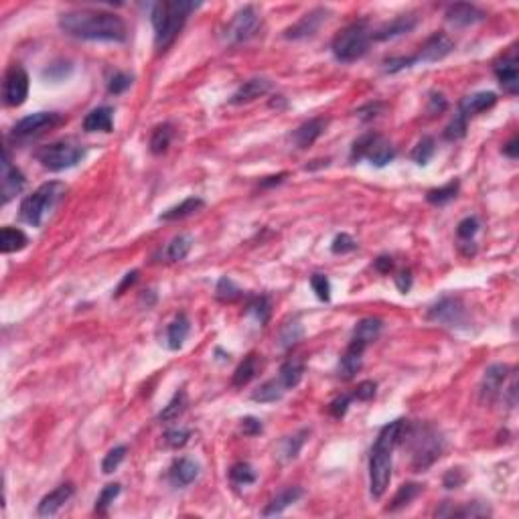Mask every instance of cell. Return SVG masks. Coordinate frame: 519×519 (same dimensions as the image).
I'll list each match as a JSON object with an SVG mask.
<instances>
[{
	"instance_id": "1",
	"label": "cell",
	"mask_w": 519,
	"mask_h": 519,
	"mask_svg": "<svg viewBox=\"0 0 519 519\" xmlns=\"http://www.w3.org/2000/svg\"><path fill=\"white\" fill-rule=\"evenodd\" d=\"M59 29L75 39L84 41H105V43H124L128 37L126 23L105 10L79 8L69 10L59 16Z\"/></svg>"
},
{
	"instance_id": "2",
	"label": "cell",
	"mask_w": 519,
	"mask_h": 519,
	"mask_svg": "<svg viewBox=\"0 0 519 519\" xmlns=\"http://www.w3.org/2000/svg\"><path fill=\"white\" fill-rule=\"evenodd\" d=\"M404 420H394L381 428V432L375 438V444L371 448V459H369V491L373 499H379L392 479V459H394V448L400 442Z\"/></svg>"
},
{
	"instance_id": "3",
	"label": "cell",
	"mask_w": 519,
	"mask_h": 519,
	"mask_svg": "<svg viewBox=\"0 0 519 519\" xmlns=\"http://www.w3.org/2000/svg\"><path fill=\"white\" fill-rule=\"evenodd\" d=\"M197 6H199V2H191V0L156 2L153 12H151V21L155 27V47L158 51H166L175 43V39L183 31L189 14Z\"/></svg>"
},
{
	"instance_id": "4",
	"label": "cell",
	"mask_w": 519,
	"mask_h": 519,
	"mask_svg": "<svg viewBox=\"0 0 519 519\" xmlns=\"http://www.w3.org/2000/svg\"><path fill=\"white\" fill-rule=\"evenodd\" d=\"M402 432L406 434V444L410 448L412 468L416 472L430 468L440 459V455L444 451V438L440 436V432L434 426L414 424V426L406 428V424H404Z\"/></svg>"
},
{
	"instance_id": "5",
	"label": "cell",
	"mask_w": 519,
	"mask_h": 519,
	"mask_svg": "<svg viewBox=\"0 0 519 519\" xmlns=\"http://www.w3.org/2000/svg\"><path fill=\"white\" fill-rule=\"evenodd\" d=\"M65 191H67V187L59 181H49V183L41 185L33 195L23 199L21 219L33 227H39L45 221V217L55 209V205L63 199Z\"/></svg>"
},
{
	"instance_id": "6",
	"label": "cell",
	"mask_w": 519,
	"mask_h": 519,
	"mask_svg": "<svg viewBox=\"0 0 519 519\" xmlns=\"http://www.w3.org/2000/svg\"><path fill=\"white\" fill-rule=\"evenodd\" d=\"M371 39H373V33H371L369 25L365 21H357V23H351L349 27H345L341 33H337L331 49H333V55L337 61L353 63L367 53Z\"/></svg>"
},
{
	"instance_id": "7",
	"label": "cell",
	"mask_w": 519,
	"mask_h": 519,
	"mask_svg": "<svg viewBox=\"0 0 519 519\" xmlns=\"http://www.w3.org/2000/svg\"><path fill=\"white\" fill-rule=\"evenodd\" d=\"M394 156H396V151L390 144V140H385L383 136L375 132H367L362 138H357L351 149V160L367 158L375 166H385L388 162L394 160Z\"/></svg>"
},
{
	"instance_id": "8",
	"label": "cell",
	"mask_w": 519,
	"mask_h": 519,
	"mask_svg": "<svg viewBox=\"0 0 519 519\" xmlns=\"http://www.w3.org/2000/svg\"><path fill=\"white\" fill-rule=\"evenodd\" d=\"M86 155V151L77 144H71V142H55V144H49L45 149H41L37 153V158L39 162L47 168V170H53V173H61V170H67L71 166H75L81 158Z\"/></svg>"
},
{
	"instance_id": "9",
	"label": "cell",
	"mask_w": 519,
	"mask_h": 519,
	"mask_svg": "<svg viewBox=\"0 0 519 519\" xmlns=\"http://www.w3.org/2000/svg\"><path fill=\"white\" fill-rule=\"evenodd\" d=\"M29 96V73L21 65L8 67L2 81V100L8 107L25 104Z\"/></svg>"
},
{
	"instance_id": "10",
	"label": "cell",
	"mask_w": 519,
	"mask_h": 519,
	"mask_svg": "<svg viewBox=\"0 0 519 519\" xmlns=\"http://www.w3.org/2000/svg\"><path fill=\"white\" fill-rule=\"evenodd\" d=\"M61 122V116L57 112H37L31 116L21 118L14 126H12V138L16 140H27L33 138L37 134H43L45 130H49L53 126H57Z\"/></svg>"
},
{
	"instance_id": "11",
	"label": "cell",
	"mask_w": 519,
	"mask_h": 519,
	"mask_svg": "<svg viewBox=\"0 0 519 519\" xmlns=\"http://www.w3.org/2000/svg\"><path fill=\"white\" fill-rule=\"evenodd\" d=\"M260 29V16L254 6H244L236 12L231 23L227 25L225 37L231 43H246L250 41Z\"/></svg>"
},
{
	"instance_id": "12",
	"label": "cell",
	"mask_w": 519,
	"mask_h": 519,
	"mask_svg": "<svg viewBox=\"0 0 519 519\" xmlns=\"http://www.w3.org/2000/svg\"><path fill=\"white\" fill-rule=\"evenodd\" d=\"M428 318L434 322L448 325V327H461L467 318V312H465V305L461 299L444 296L428 311Z\"/></svg>"
},
{
	"instance_id": "13",
	"label": "cell",
	"mask_w": 519,
	"mask_h": 519,
	"mask_svg": "<svg viewBox=\"0 0 519 519\" xmlns=\"http://www.w3.org/2000/svg\"><path fill=\"white\" fill-rule=\"evenodd\" d=\"M329 18V10L318 6V8H312L311 12H307L299 23H294L292 27H288L284 31V37L286 39H292V41H301V39H309L312 35H316V31L322 27V23Z\"/></svg>"
},
{
	"instance_id": "14",
	"label": "cell",
	"mask_w": 519,
	"mask_h": 519,
	"mask_svg": "<svg viewBox=\"0 0 519 519\" xmlns=\"http://www.w3.org/2000/svg\"><path fill=\"white\" fill-rule=\"evenodd\" d=\"M25 187V175L12 164L10 153L4 151V160H2V175H0V193H2V203H8L14 199Z\"/></svg>"
},
{
	"instance_id": "15",
	"label": "cell",
	"mask_w": 519,
	"mask_h": 519,
	"mask_svg": "<svg viewBox=\"0 0 519 519\" xmlns=\"http://www.w3.org/2000/svg\"><path fill=\"white\" fill-rule=\"evenodd\" d=\"M495 75L501 84V88L509 94V96H518L519 90V67H518V53L516 47H511V51L507 53L501 61L495 63Z\"/></svg>"
},
{
	"instance_id": "16",
	"label": "cell",
	"mask_w": 519,
	"mask_h": 519,
	"mask_svg": "<svg viewBox=\"0 0 519 519\" xmlns=\"http://www.w3.org/2000/svg\"><path fill=\"white\" fill-rule=\"evenodd\" d=\"M509 371H511V367L505 364H493L491 367H487V371L483 375V383H481V400L483 402H493L501 394L505 379L509 377Z\"/></svg>"
},
{
	"instance_id": "17",
	"label": "cell",
	"mask_w": 519,
	"mask_h": 519,
	"mask_svg": "<svg viewBox=\"0 0 519 519\" xmlns=\"http://www.w3.org/2000/svg\"><path fill=\"white\" fill-rule=\"evenodd\" d=\"M455 51V43L448 35L444 33H434L424 45L420 53L416 55V63H434V61H442L444 57H448Z\"/></svg>"
},
{
	"instance_id": "18",
	"label": "cell",
	"mask_w": 519,
	"mask_h": 519,
	"mask_svg": "<svg viewBox=\"0 0 519 519\" xmlns=\"http://www.w3.org/2000/svg\"><path fill=\"white\" fill-rule=\"evenodd\" d=\"M73 493H75V489H73L71 483L59 485L57 489H53L51 493H47V495L41 499V503H39V507H37V514H39L41 518H53V516H57V511L73 497Z\"/></svg>"
},
{
	"instance_id": "19",
	"label": "cell",
	"mask_w": 519,
	"mask_h": 519,
	"mask_svg": "<svg viewBox=\"0 0 519 519\" xmlns=\"http://www.w3.org/2000/svg\"><path fill=\"white\" fill-rule=\"evenodd\" d=\"M485 10H481L479 6L474 4H468V2H457V4H451L446 8V21L457 25V27H470V25H477L481 21H485Z\"/></svg>"
},
{
	"instance_id": "20",
	"label": "cell",
	"mask_w": 519,
	"mask_h": 519,
	"mask_svg": "<svg viewBox=\"0 0 519 519\" xmlns=\"http://www.w3.org/2000/svg\"><path fill=\"white\" fill-rule=\"evenodd\" d=\"M270 90H272V81H270V79H266V77H254V79H248V81H244V84L238 88V92L231 96L229 104L242 105V104H248V102H254V100H258V98H262V96H266Z\"/></svg>"
},
{
	"instance_id": "21",
	"label": "cell",
	"mask_w": 519,
	"mask_h": 519,
	"mask_svg": "<svg viewBox=\"0 0 519 519\" xmlns=\"http://www.w3.org/2000/svg\"><path fill=\"white\" fill-rule=\"evenodd\" d=\"M367 345L359 341H351V345L347 347V351L343 353L341 362H339V377L341 379H353L357 375V371L362 369L364 364V353Z\"/></svg>"
},
{
	"instance_id": "22",
	"label": "cell",
	"mask_w": 519,
	"mask_h": 519,
	"mask_svg": "<svg viewBox=\"0 0 519 519\" xmlns=\"http://www.w3.org/2000/svg\"><path fill=\"white\" fill-rule=\"evenodd\" d=\"M416 25H418V18L412 16V14L396 16L392 23H385L383 27H379V29L373 33V39H375V41H388V39H396V37L408 35L410 31H414Z\"/></svg>"
},
{
	"instance_id": "23",
	"label": "cell",
	"mask_w": 519,
	"mask_h": 519,
	"mask_svg": "<svg viewBox=\"0 0 519 519\" xmlns=\"http://www.w3.org/2000/svg\"><path fill=\"white\" fill-rule=\"evenodd\" d=\"M327 120L325 118H312L309 122H305L303 126H299L294 132H292V142L296 144V149H309L311 144L316 142V138L325 132L327 128Z\"/></svg>"
},
{
	"instance_id": "24",
	"label": "cell",
	"mask_w": 519,
	"mask_h": 519,
	"mask_svg": "<svg viewBox=\"0 0 519 519\" xmlns=\"http://www.w3.org/2000/svg\"><path fill=\"white\" fill-rule=\"evenodd\" d=\"M497 104V94L493 92H477L472 96H467L461 104H459V116H463L468 122V118L487 112L489 107Z\"/></svg>"
},
{
	"instance_id": "25",
	"label": "cell",
	"mask_w": 519,
	"mask_h": 519,
	"mask_svg": "<svg viewBox=\"0 0 519 519\" xmlns=\"http://www.w3.org/2000/svg\"><path fill=\"white\" fill-rule=\"evenodd\" d=\"M199 477V467L191 459H177L168 468V479L175 487H187Z\"/></svg>"
},
{
	"instance_id": "26",
	"label": "cell",
	"mask_w": 519,
	"mask_h": 519,
	"mask_svg": "<svg viewBox=\"0 0 519 519\" xmlns=\"http://www.w3.org/2000/svg\"><path fill=\"white\" fill-rule=\"evenodd\" d=\"M86 132H112L114 130V110L110 105H100L84 118Z\"/></svg>"
},
{
	"instance_id": "27",
	"label": "cell",
	"mask_w": 519,
	"mask_h": 519,
	"mask_svg": "<svg viewBox=\"0 0 519 519\" xmlns=\"http://www.w3.org/2000/svg\"><path fill=\"white\" fill-rule=\"evenodd\" d=\"M303 495H305V491H303L301 487H288V489L280 491V493L266 505V509L262 511V516H264V518L280 516L284 509H288L292 503H296Z\"/></svg>"
},
{
	"instance_id": "28",
	"label": "cell",
	"mask_w": 519,
	"mask_h": 519,
	"mask_svg": "<svg viewBox=\"0 0 519 519\" xmlns=\"http://www.w3.org/2000/svg\"><path fill=\"white\" fill-rule=\"evenodd\" d=\"M189 331H191V322H189L187 314L185 312L177 314L175 320L166 329V345H168V349L170 351L181 349L183 343H185V339L189 337Z\"/></svg>"
},
{
	"instance_id": "29",
	"label": "cell",
	"mask_w": 519,
	"mask_h": 519,
	"mask_svg": "<svg viewBox=\"0 0 519 519\" xmlns=\"http://www.w3.org/2000/svg\"><path fill=\"white\" fill-rule=\"evenodd\" d=\"M29 244V238L23 229L18 227H2L0 231V250L2 254H12V252H21L23 248H27Z\"/></svg>"
},
{
	"instance_id": "30",
	"label": "cell",
	"mask_w": 519,
	"mask_h": 519,
	"mask_svg": "<svg viewBox=\"0 0 519 519\" xmlns=\"http://www.w3.org/2000/svg\"><path fill=\"white\" fill-rule=\"evenodd\" d=\"M203 207H205V201H203L201 197H189V199L181 201L179 205L166 209L158 219H160V221H179V219L191 217L193 213L201 211Z\"/></svg>"
},
{
	"instance_id": "31",
	"label": "cell",
	"mask_w": 519,
	"mask_h": 519,
	"mask_svg": "<svg viewBox=\"0 0 519 519\" xmlns=\"http://www.w3.org/2000/svg\"><path fill=\"white\" fill-rule=\"evenodd\" d=\"M381 327H383V322H381L379 318H373V316L362 318V320L355 325V329H353V339L359 341V343H364V345H369L371 341H375V339L379 337Z\"/></svg>"
},
{
	"instance_id": "32",
	"label": "cell",
	"mask_w": 519,
	"mask_h": 519,
	"mask_svg": "<svg viewBox=\"0 0 519 519\" xmlns=\"http://www.w3.org/2000/svg\"><path fill=\"white\" fill-rule=\"evenodd\" d=\"M284 394H286V388L276 377V379H270V381L262 383L258 390L252 394V400L260 402V404H270V402H278Z\"/></svg>"
},
{
	"instance_id": "33",
	"label": "cell",
	"mask_w": 519,
	"mask_h": 519,
	"mask_svg": "<svg viewBox=\"0 0 519 519\" xmlns=\"http://www.w3.org/2000/svg\"><path fill=\"white\" fill-rule=\"evenodd\" d=\"M258 365V355H256V353H250L242 364L238 365V369H236V373H233V379H231L233 388H244V385H248V383L256 377Z\"/></svg>"
},
{
	"instance_id": "34",
	"label": "cell",
	"mask_w": 519,
	"mask_h": 519,
	"mask_svg": "<svg viewBox=\"0 0 519 519\" xmlns=\"http://www.w3.org/2000/svg\"><path fill=\"white\" fill-rule=\"evenodd\" d=\"M303 337H305V327H303V322H301L299 316L288 318V320L280 327V345H282L284 349L296 345Z\"/></svg>"
},
{
	"instance_id": "35",
	"label": "cell",
	"mask_w": 519,
	"mask_h": 519,
	"mask_svg": "<svg viewBox=\"0 0 519 519\" xmlns=\"http://www.w3.org/2000/svg\"><path fill=\"white\" fill-rule=\"evenodd\" d=\"M303 375H305V365H303V362H299V359H288L286 364L280 367L278 379L282 381V385H284L286 390H292V388H296V385L301 383Z\"/></svg>"
},
{
	"instance_id": "36",
	"label": "cell",
	"mask_w": 519,
	"mask_h": 519,
	"mask_svg": "<svg viewBox=\"0 0 519 519\" xmlns=\"http://www.w3.org/2000/svg\"><path fill=\"white\" fill-rule=\"evenodd\" d=\"M436 516L438 518H444V516L446 518H485V516H491V509L487 505H483V503H465L459 509H446V507H442V509L436 511Z\"/></svg>"
},
{
	"instance_id": "37",
	"label": "cell",
	"mask_w": 519,
	"mask_h": 519,
	"mask_svg": "<svg viewBox=\"0 0 519 519\" xmlns=\"http://www.w3.org/2000/svg\"><path fill=\"white\" fill-rule=\"evenodd\" d=\"M420 493H422V485H418V483H406V485H402V487L398 489L396 497L392 499V503L388 505V511H400V509L408 507Z\"/></svg>"
},
{
	"instance_id": "38",
	"label": "cell",
	"mask_w": 519,
	"mask_h": 519,
	"mask_svg": "<svg viewBox=\"0 0 519 519\" xmlns=\"http://www.w3.org/2000/svg\"><path fill=\"white\" fill-rule=\"evenodd\" d=\"M187 404H189L187 392H185V390H179V392L170 398V402L162 408V412L158 414V420H160V422H173V420H177L179 416H183V412L187 410Z\"/></svg>"
},
{
	"instance_id": "39",
	"label": "cell",
	"mask_w": 519,
	"mask_h": 519,
	"mask_svg": "<svg viewBox=\"0 0 519 519\" xmlns=\"http://www.w3.org/2000/svg\"><path fill=\"white\" fill-rule=\"evenodd\" d=\"M173 136H175V130L170 124H160L153 130V136H151V153L153 155H162L166 153V149L170 147L173 142Z\"/></svg>"
},
{
	"instance_id": "40",
	"label": "cell",
	"mask_w": 519,
	"mask_h": 519,
	"mask_svg": "<svg viewBox=\"0 0 519 519\" xmlns=\"http://www.w3.org/2000/svg\"><path fill=\"white\" fill-rule=\"evenodd\" d=\"M191 248H193V238L189 233H181V236H177L168 244L166 256H168V260H173V262H181V260H185L189 256Z\"/></svg>"
},
{
	"instance_id": "41",
	"label": "cell",
	"mask_w": 519,
	"mask_h": 519,
	"mask_svg": "<svg viewBox=\"0 0 519 519\" xmlns=\"http://www.w3.org/2000/svg\"><path fill=\"white\" fill-rule=\"evenodd\" d=\"M307 436H309V430H301L299 434L286 436V438L282 440V444H280L282 459H284V461L296 459L299 453H301V448H303V444H305V440H307Z\"/></svg>"
},
{
	"instance_id": "42",
	"label": "cell",
	"mask_w": 519,
	"mask_h": 519,
	"mask_svg": "<svg viewBox=\"0 0 519 519\" xmlns=\"http://www.w3.org/2000/svg\"><path fill=\"white\" fill-rule=\"evenodd\" d=\"M459 187H461L459 181H451V183H446L444 187H438V189L428 191L426 201L432 203V205H444V203H448V201H453V199L457 197Z\"/></svg>"
},
{
	"instance_id": "43",
	"label": "cell",
	"mask_w": 519,
	"mask_h": 519,
	"mask_svg": "<svg viewBox=\"0 0 519 519\" xmlns=\"http://www.w3.org/2000/svg\"><path fill=\"white\" fill-rule=\"evenodd\" d=\"M215 296L221 303H233L242 296V288L229 276H221L217 286H215Z\"/></svg>"
},
{
	"instance_id": "44",
	"label": "cell",
	"mask_w": 519,
	"mask_h": 519,
	"mask_svg": "<svg viewBox=\"0 0 519 519\" xmlns=\"http://www.w3.org/2000/svg\"><path fill=\"white\" fill-rule=\"evenodd\" d=\"M229 479L238 487H248V485L256 483V470L248 463H236L229 468Z\"/></svg>"
},
{
	"instance_id": "45",
	"label": "cell",
	"mask_w": 519,
	"mask_h": 519,
	"mask_svg": "<svg viewBox=\"0 0 519 519\" xmlns=\"http://www.w3.org/2000/svg\"><path fill=\"white\" fill-rule=\"evenodd\" d=\"M436 153V147H434V138H430V136H424L418 144H416V149L412 151V160H414L416 164H420V166H426L430 160H432V156Z\"/></svg>"
},
{
	"instance_id": "46",
	"label": "cell",
	"mask_w": 519,
	"mask_h": 519,
	"mask_svg": "<svg viewBox=\"0 0 519 519\" xmlns=\"http://www.w3.org/2000/svg\"><path fill=\"white\" fill-rule=\"evenodd\" d=\"M118 495H120V485H118V483L105 485L104 489H102V493H100V497L96 499V514L105 516V514H107V507L114 503V499H116Z\"/></svg>"
},
{
	"instance_id": "47",
	"label": "cell",
	"mask_w": 519,
	"mask_h": 519,
	"mask_svg": "<svg viewBox=\"0 0 519 519\" xmlns=\"http://www.w3.org/2000/svg\"><path fill=\"white\" fill-rule=\"evenodd\" d=\"M126 453H128V448H126L124 444L114 446V448L105 455L104 461H102V472H104V474H112L116 468L122 465V461L126 459Z\"/></svg>"
},
{
	"instance_id": "48",
	"label": "cell",
	"mask_w": 519,
	"mask_h": 519,
	"mask_svg": "<svg viewBox=\"0 0 519 519\" xmlns=\"http://www.w3.org/2000/svg\"><path fill=\"white\" fill-rule=\"evenodd\" d=\"M270 301L266 296H258L248 305V314H254L256 320H260V325H266L270 318Z\"/></svg>"
},
{
	"instance_id": "49",
	"label": "cell",
	"mask_w": 519,
	"mask_h": 519,
	"mask_svg": "<svg viewBox=\"0 0 519 519\" xmlns=\"http://www.w3.org/2000/svg\"><path fill=\"white\" fill-rule=\"evenodd\" d=\"M311 286L318 301H325V303L331 301V282L325 274H312Z\"/></svg>"
},
{
	"instance_id": "50",
	"label": "cell",
	"mask_w": 519,
	"mask_h": 519,
	"mask_svg": "<svg viewBox=\"0 0 519 519\" xmlns=\"http://www.w3.org/2000/svg\"><path fill=\"white\" fill-rule=\"evenodd\" d=\"M189 438H191V430H187V428H173V430H168V432L164 434V442H166V446H170V448H181V446H185V444L189 442Z\"/></svg>"
},
{
	"instance_id": "51",
	"label": "cell",
	"mask_w": 519,
	"mask_h": 519,
	"mask_svg": "<svg viewBox=\"0 0 519 519\" xmlns=\"http://www.w3.org/2000/svg\"><path fill=\"white\" fill-rule=\"evenodd\" d=\"M355 248H357V242L349 233H339L331 244L333 254H347V252H353Z\"/></svg>"
},
{
	"instance_id": "52",
	"label": "cell",
	"mask_w": 519,
	"mask_h": 519,
	"mask_svg": "<svg viewBox=\"0 0 519 519\" xmlns=\"http://www.w3.org/2000/svg\"><path fill=\"white\" fill-rule=\"evenodd\" d=\"M130 86H132V75H128V73H116V75L110 79V84H107V92L114 94V96H120V94H124Z\"/></svg>"
},
{
	"instance_id": "53",
	"label": "cell",
	"mask_w": 519,
	"mask_h": 519,
	"mask_svg": "<svg viewBox=\"0 0 519 519\" xmlns=\"http://www.w3.org/2000/svg\"><path fill=\"white\" fill-rule=\"evenodd\" d=\"M467 134V120L463 118V116H455V120L446 126V130H444V136L448 138V140H459V138H463Z\"/></svg>"
},
{
	"instance_id": "54",
	"label": "cell",
	"mask_w": 519,
	"mask_h": 519,
	"mask_svg": "<svg viewBox=\"0 0 519 519\" xmlns=\"http://www.w3.org/2000/svg\"><path fill=\"white\" fill-rule=\"evenodd\" d=\"M416 63V55L414 57H394V59H388L383 63V71L385 73H398L402 69H408Z\"/></svg>"
},
{
	"instance_id": "55",
	"label": "cell",
	"mask_w": 519,
	"mask_h": 519,
	"mask_svg": "<svg viewBox=\"0 0 519 519\" xmlns=\"http://www.w3.org/2000/svg\"><path fill=\"white\" fill-rule=\"evenodd\" d=\"M477 231H479V221H477V217H465V219L459 223V227H457V236H459L461 240H465V242H470V238H472Z\"/></svg>"
},
{
	"instance_id": "56",
	"label": "cell",
	"mask_w": 519,
	"mask_h": 519,
	"mask_svg": "<svg viewBox=\"0 0 519 519\" xmlns=\"http://www.w3.org/2000/svg\"><path fill=\"white\" fill-rule=\"evenodd\" d=\"M465 481H467V474H465L461 468H451V470L444 474V481H442V483H444L446 489H459Z\"/></svg>"
},
{
	"instance_id": "57",
	"label": "cell",
	"mask_w": 519,
	"mask_h": 519,
	"mask_svg": "<svg viewBox=\"0 0 519 519\" xmlns=\"http://www.w3.org/2000/svg\"><path fill=\"white\" fill-rule=\"evenodd\" d=\"M375 388H377L375 381H362V383L357 385L355 394H353V400H359V402H369V400H373Z\"/></svg>"
},
{
	"instance_id": "58",
	"label": "cell",
	"mask_w": 519,
	"mask_h": 519,
	"mask_svg": "<svg viewBox=\"0 0 519 519\" xmlns=\"http://www.w3.org/2000/svg\"><path fill=\"white\" fill-rule=\"evenodd\" d=\"M351 400H353V396H341V398L333 400L331 402V414L335 418H343L347 408H349V404H351Z\"/></svg>"
},
{
	"instance_id": "59",
	"label": "cell",
	"mask_w": 519,
	"mask_h": 519,
	"mask_svg": "<svg viewBox=\"0 0 519 519\" xmlns=\"http://www.w3.org/2000/svg\"><path fill=\"white\" fill-rule=\"evenodd\" d=\"M262 430H264V426H262V422H260L258 418L248 416V418L242 420V432H244L246 436H256Z\"/></svg>"
},
{
	"instance_id": "60",
	"label": "cell",
	"mask_w": 519,
	"mask_h": 519,
	"mask_svg": "<svg viewBox=\"0 0 519 519\" xmlns=\"http://www.w3.org/2000/svg\"><path fill=\"white\" fill-rule=\"evenodd\" d=\"M444 110H446V100H444V96H442V94H432V96H430L428 112H430V114H440V112H444Z\"/></svg>"
},
{
	"instance_id": "61",
	"label": "cell",
	"mask_w": 519,
	"mask_h": 519,
	"mask_svg": "<svg viewBox=\"0 0 519 519\" xmlns=\"http://www.w3.org/2000/svg\"><path fill=\"white\" fill-rule=\"evenodd\" d=\"M396 286H398L400 292H404V294L412 288V274H410V270L400 272V274L396 276Z\"/></svg>"
},
{
	"instance_id": "62",
	"label": "cell",
	"mask_w": 519,
	"mask_h": 519,
	"mask_svg": "<svg viewBox=\"0 0 519 519\" xmlns=\"http://www.w3.org/2000/svg\"><path fill=\"white\" fill-rule=\"evenodd\" d=\"M136 280H138V272H136V270H132V272H128V274H126V276H124V280H122V282H120V286H118V288H116V292H114V296H120V294H122V292H124V290H126V288H128V286H132V284H134V282H136Z\"/></svg>"
},
{
	"instance_id": "63",
	"label": "cell",
	"mask_w": 519,
	"mask_h": 519,
	"mask_svg": "<svg viewBox=\"0 0 519 519\" xmlns=\"http://www.w3.org/2000/svg\"><path fill=\"white\" fill-rule=\"evenodd\" d=\"M394 268V260L390 256H379L375 260V270L381 272V274H390V270Z\"/></svg>"
},
{
	"instance_id": "64",
	"label": "cell",
	"mask_w": 519,
	"mask_h": 519,
	"mask_svg": "<svg viewBox=\"0 0 519 519\" xmlns=\"http://www.w3.org/2000/svg\"><path fill=\"white\" fill-rule=\"evenodd\" d=\"M519 142H518V138H514V140H509L505 147H503V155L505 156H509L511 160H516L519 156V147H518Z\"/></svg>"
}]
</instances>
